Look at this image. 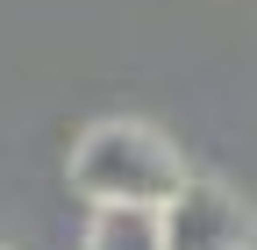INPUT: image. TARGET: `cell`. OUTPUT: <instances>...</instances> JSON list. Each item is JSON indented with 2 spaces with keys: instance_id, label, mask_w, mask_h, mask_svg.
Segmentation results:
<instances>
[{
  "instance_id": "2",
  "label": "cell",
  "mask_w": 257,
  "mask_h": 250,
  "mask_svg": "<svg viewBox=\"0 0 257 250\" xmlns=\"http://www.w3.org/2000/svg\"><path fill=\"white\" fill-rule=\"evenodd\" d=\"M257 222L250 207L214 179H186L165 200V250H250Z\"/></svg>"
},
{
  "instance_id": "1",
  "label": "cell",
  "mask_w": 257,
  "mask_h": 250,
  "mask_svg": "<svg viewBox=\"0 0 257 250\" xmlns=\"http://www.w3.org/2000/svg\"><path fill=\"white\" fill-rule=\"evenodd\" d=\"M186 179L193 172L179 165V150L157 129H143V121H93V129L79 136V150H72V186L93 207H114V200L165 207Z\"/></svg>"
},
{
  "instance_id": "3",
  "label": "cell",
  "mask_w": 257,
  "mask_h": 250,
  "mask_svg": "<svg viewBox=\"0 0 257 250\" xmlns=\"http://www.w3.org/2000/svg\"><path fill=\"white\" fill-rule=\"evenodd\" d=\"M86 250H165V207H93V229H86Z\"/></svg>"
}]
</instances>
